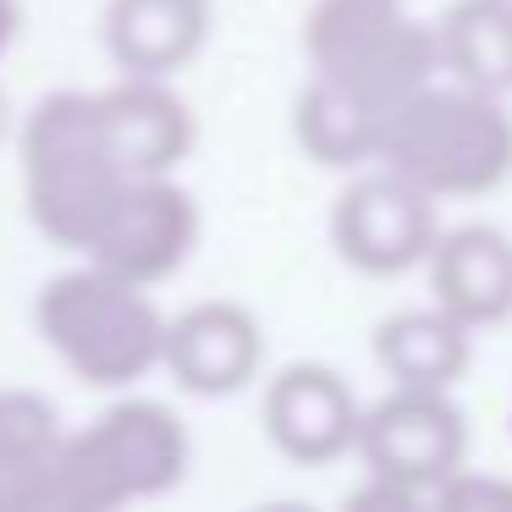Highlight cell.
I'll return each instance as SVG.
<instances>
[{"mask_svg":"<svg viewBox=\"0 0 512 512\" xmlns=\"http://www.w3.org/2000/svg\"><path fill=\"white\" fill-rule=\"evenodd\" d=\"M375 166L408 177L435 204L479 199L512 177V111L501 94L435 78L380 111Z\"/></svg>","mask_w":512,"mask_h":512,"instance_id":"6da1fadb","label":"cell"},{"mask_svg":"<svg viewBox=\"0 0 512 512\" xmlns=\"http://www.w3.org/2000/svg\"><path fill=\"white\" fill-rule=\"evenodd\" d=\"M188 474V430L171 408L127 397L89 430L61 435L34 474V512H116L155 501Z\"/></svg>","mask_w":512,"mask_h":512,"instance_id":"7a4b0ae2","label":"cell"},{"mask_svg":"<svg viewBox=\"0 0 512 512\" xmlns=\"http://www.w3.org/2000/svg\"><path fill=\"white\" fill-rule=\"evenodd\" d=\"M17 155H23L28 221L56 248L89 254L94 237L111 221L122 188L133 182L105 149L94 94H78V89L45 94L28 111L23 133H17Z\"/></svg>","mask_w":512,"mask_h":512,"instance_id":"3957f363","label":"cell"},{"mask_svg":"<svg viewBox=\"0 0 512 512\" xmlns=\"http://www.w3.org/2000/svg\"><path fill=\"white\" fill-rule=\"evenodd\" d=\"M34 325L50 353L94 391H122L160 369L166 314L149 303V287L122 281L94 259L39 287Z\"/></svg>","mask_w":512,"mask_h":512,"instance_id":"277c9868","label":"cell"},{"mask_svg":"<svg viewBox=\"0 0 512 512\" xmlns=\"http://www.w3.org/2000/svg\"><path fill=\"white\" fill-rule=\"evenodd\" d=\"M303 50L320 78L347 83L375 111L441 78L435 28L402 12V0H314L303 17Z\"/></svg>","mask_w":512,"mask_h":512,"instance_id":"5b68a950","label":"cell"},{"mask_svg":"<svg viewBox=\"0 0 512 512\" xmlns=\"http://www.w3.org/2000/svg\"><path fill=\"white\" fill-rule=\"evenodd\" d=\"M353 452L364 457V474H380L413 490L419 501H435V490L468 463L463 408L452 402V391L391 386L375 408H364Z\"/></svg>","mask_w":512,"mask_h":512,"instance_id":"8992f818","label":"cell"},{"mask_svg":"<svg viewBox=\"0 0 512 512\" xmlns=\"http://www.w3.org/2000/svg\"><path fill=\"white\" fill-rule=\"evenodd\" d=\"M435 237H441L435 199L386 166L364 171L336 193L331 243L342 254V265H353L358 276H375V281L408 276L413 265H424Z\"/></svg>","mask_w":512,"mask_h":512,"instance_id":"52a82bcc","label":"cell"},{"mask_svg":"<svg viewBox=\"0 0 512 512\" xmlns=\"http://www.w3.org/2000/svg\"><path fill=\"white\" fill-rule=\"evenodd\" d=\"M199 204L177 182V171L166 177H133L116 199L105 232L94 237L89 259L105 270H116L122 281L138 287H160L171 281L199 248Z\"/></svg>","mask_w":512,"mask_h":512,"instance_id":"ba28073f","label":"cell"},{"mask_svg":"<svg viewBox=\"0 0 512 512\" xmlns=\"http://www.w3.org/2000/svg\"><path fill=\"white\" fill-rule=\"evenodd\" d=\"M259 419H265L270 446H276L287 463L325 468V463H336V457H347L358 446L364 402L353 397L342 369L303 358V364H287L265 380Z\"/></svg>","mask_w":512,"mask_h":512,"instance_id":"9c48e42d","label":"cell"},{"mask_svg":"<svg viewBox=\"0 0 512 512\" xmlns=\"http://www.w3.org/2000/svg\"><path fill=\"white\" fill-rule=\"evenodd\" d=\"M265 364V331L243 303H193L177 320H166L160 369L177 380L188 397H232Z\"/></svg>","mask_w":512,"mask_h":512,"instance_id":"30bf717a","label":"cell"},{"mask_svg":"<svg viewBox=\"0 0 512 512\" xmlns=\"http://www.w3.org/2000/svg\"><path fill=\"white\" fill-rule=\"evenodd\" d=\"M100 105V133L105 149L127 177H166L193 155V122L188 100L171 89V78H122L116 89L94 94Z\"/></svg>","mask_w":512,"mask_h":512,"instance_id":"8fae6325","label":"cell"},{"mask_svg":"<svg viewBox=\"0 0 512 512\" xmlns=\"http://www.w3.org/2000/svg\"><path fill=\"white\" fill-rule=\"evenodd\" d=\"M430 270V298L468 331H490V325L512 320V237L501 226L468 221L435 237L424 254Z\"/></svg>","mask_w":512,"mask_h":512,"instance_id":"7c38bea8","label":"cell"},{"mask_svg":"<svg viewBox=\"0 0 512 512\" xmlns=\"http://www.w3.org/2000/svg\"><path fill=\"white\" fill-rule=\"evenodd\" d=\"M210 0H105V50L122 78H177L204 50Z\"/></svg>","mask_w":512,"mask_h":512,"instance_id":"4fadbf2b","label":"cell"},{"mask_svg":"<svg viewBox=\"0 0 512 512\" xmlns=\"http://www.w3.org/2000/svg\"><path fill=\"white\" fill-rule=\"evenodd\" d=\"M375 364L386 369L391 386H424L452 391L474 364V336L446 309H402L375 325Z\"/></svg>","mask_w":512,"mask_h":512,"instance_id":"5bb4252c","label":"cell"},{"mask_svg":"<svg viewBox=\"0 0 512 512\" xmlns=\"http://www.w3.org/2000/svg\"><path fill=\"white\" fill-rule=\"evenodd\" d=\"M292 138L298 149L325 171H358L375 160V138H380V111L353 94L347 83L320 78L314 72L309 89L292 105Z\"/></svg>","mask_w":512,"mask_h":512,"instance_id":"9a60e30c","label":"cell"},{"mask_svg":"<svg viewBox=\"0 0 512 512\" xmlns=\"http://www.w3.org/2000/svg\"><path fill=\"white\" fill-rule=\"evenodd\" d=\"M441 72L485 94H512V0H457L435 23Z\"/></svg>","mask_w":512,"mask_h":512,"instance_id":"2e32d148","label":"cell"},{"mask_svg":"<svg viewBox=\"0 0 512 512\" xmlns=\"http://www.w3.org/2000/svg\"><path fill=\"white\" fill-rule=\"evenodd\" d=\"M435 501L452 512H512V479H479L474 468H457Z\"/></svg>","mask_w":512,"mask_h":512,"instance_id":"e0dca14e","label":"cell"},{"mask_svg":"<svg viewBox=\"0 0 512 512\" xmlns=\"http://www.w3.org/2000/svg\"><path fill=\"white\" fill-rule=\"evenodd\" d=\"M17 28H23V6H17V0H0V56L12 50Z\"/></svg>","mask_w":512,"mask_h":512,"instance_id":"ac0fdd59","label":"cell"},{"mask_svg":"<svg viewBox=\"0 0 512 512\" xmlns=\"http://www.w3.org/2000/svg\"><path fill=\"white\" fill-rule=\"evenodd\" d=\"M6 133H12V100H6V89H0V144H6Z\"/></svg>","mask_w":512,"mask_h":512,"instance_id":"d6986e66","label":"cell"}]
</instances>
